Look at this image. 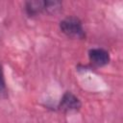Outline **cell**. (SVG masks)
Returning <instances> with one entry per match:
<instances>
[{
	"instance_id": "1",
	"label": "cell",
	"mask_w": 123,
	"mask_h": 123,
	"mask_svg": "<svg viewBox=\"0 0 123 123\" xmlns=\"http://www.w3.org/2000/svg\"><path fill=\"white\" fill-rule=\"evenodd\" d=\"M60 30L70 38L83 39L86 37V32L82 20L77 16H67L61 20Z\"/></svg>"
},
{
	"instance_id": "2",
	"label": "cell",
	"mask_w": 123,
	"mask_h": 123,
	"mask_svg": "<svg viewBox=\"0 0 123 123\" xmlns=\"http://www.w3.org/2000/svg\"><path fill=\"white\" fill-rule=\"evenodd\" d=\"M82 103L80 99L71 91H65L61 98L58 109L62 112L77 111L81 109Z\"/></svg>"
},
{
	"instance_id": "3",
	"label": "cell",
	"mask_w": 123,
	"mask_h": 123,
	"mask_svg": "<svg viewBox=\"0 0 123 123\" xmlns=\"http://www.w3.org/2000/svg\"><path fill=\"white\" fill-rule=\"evenodd\" d=\"M88 60L93 67H103L110 62L111 57L106 49L96 47L88 50Z\"/></svg>"
},
{
	"instance_id": "4",
	"label": "cell",
	"mask_w": 123,
	"mask_h": 123,
	"mask_svg": "<svg viewBox=\"0 0 123 123\" xmlns=\"http://www.w3.org/2000/svg\"><path fill=\"white\" fill-rule=\"evenodd\" d=\"M44 12V1L31 0L25 2V12L28 16H37Z\"/></svg>"
},
{
	"instance_id": "5",
	"label": "cell",
	"mask_w": 123,
	"mask_h": 123,
	"mask_svg": "<svg viewBox=\"0 0 123 123\" xmlns=\"http://www.w3.org/2000/svg\"><path fill=\"white\" fill-rule=\"evenodd\" d=\"M62 9V3L61 1L55 0H45L44 1V12L48 14L59 13Z\"/></svg>"
},
{
	"instance_id": "6",
	"label": "cell",
	"mask_w": 123,
	"mask_h": 123,
	"mask_svg": "<svg viewBox=\"0 0 123 123\" xmlns=\"http://www.w3.org/2000/svg\"><path fill=\"white\" fill-rule=\"evenodd\" d=\"M7 95V86H6V80L4 75L3 66L0 62V97H6Z\"/></svg>"
}]
</instances>
